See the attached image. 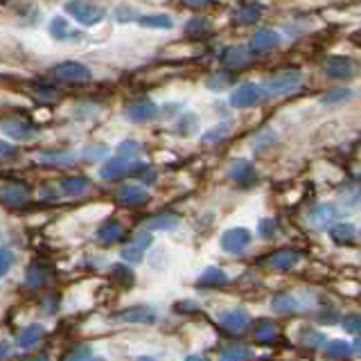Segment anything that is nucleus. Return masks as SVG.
I'll return each instance as SVG.
<instances>
[{
    "label": "nucleus",
    "mask_w": 361,
    "mask_h": 361,
    "mask_svg": "<svg viewBox=\"0 0 361 361\" xmlns=\"http://www.w3.org/2000/svg\"><path fill=\"white\" fill-rule=\"evenodd\" d=\"M124 116H127V120L131 122H149L158 116V106L154 104V102H135V104H129L127 109H124Z\"/></svg>",
    "instance_id": "ddd939ff"
},
{
    "label": "nucleus",
    "mask_w": 361,
    "mask_h": 361,
    "mask_svg": "<svg viewBox=\"0 0 361 361\" xmlns=\"http://www.w3.org/2000/svg\"><path fill=\"white\" fill-rule=\"evenodd\" d=\"M27 285L30 287H43L45 282H48V269L43 264H34L30 271H27Z\"/></svg>",
    "instance_id": "473e14b6"
},
{
    "label": "nucleus",
    "mask_w": 361,
    "mask_h": 361,
    "mask_svg": "<svg viewBox=\"0 0 361 361\" xmlns=\"http://www.w3.org/2000/svg\"><path fill=\"white\" fill-rule=\"evenodd\" d=\"M50 34L56 39V41H66V39H79L82 34L79 32H75V30H71V25H68V20L66 18H61V16H54L52 20H50Z\"/></svg>",
    "instance_id": "4be33fe9"
},
{
    "label": "nucleus",
    "mask_w": 361,
    "mask_h": 361,
    "mask_svg": "<svg viewBox=\"0 0 361 361\" xmlns=\"http://www.w3.org/2000/svg\"><path fill=\"white\" fill-rule=\"evenodd\" d=\"M210 30V23L208 18H192L188 25H185V32L188 34H203Z\"/></svg>",
    "instance_id": "e433bc0d"
},
{
    "label": "nucleus",
    "mask_w": 361,
    "mask_h": 361,
    "mask_svg": "<svg viewBox=\"0 0 361 361\" xmlns=\"http://www.w3.org/2000/svg\"><path fill=\"white\" fill-rule=\"evenodd\" d=\"M90 355V350L88 348H77V350H73V353H71V357H68L66 361H79V359H84V357H88Z\"/></svg>",
    "instance_id": "a19ab883"
},
{
    "label": "nucleus",
    "mask_w": 361,
    "mask_h": 361,
    "mask_svg": "<svg viewBox=\"0 0 361 361\" xmlns=\"http://www.w3.org/2000/svg\"><path fill=\"white\" fill-rule=\"evenodd\" d=\"M183 3L190 7H208V5H212V0H183Z\"/></svg>",
    "instance_id": "79ce46f5"
},
{
    "label": "nucleus",
    "mask_w": 361,
    "mask_h": 361,
    "mask_svg": "<svg viewBox=\"0 0 361 361\" xmlns=\"http://www.w3.org/2000/svg\"><path fill=\"white\" fill-rule=\"evenodd\" d=\"M228 174L233 180H240V183H248V180L255 178V167L248 161H235L228 169Z\"/></svg>",
    "instance_id": "bb28decb"
},
{
    "label": "nucleus",
    "mask_w": 361,
    "mask_h": 361,
    "mask_svg": "<svg viewBox=\"0 0 361 361\" xmlns=\"http://www.w3.org/2000/svg\"><path fill=\"white\" fill-rule=\"evenodd\" d=\"M226 282H228V276H226L221 269L210 267V269H206V271H203V274L199 276V282H197V285H199V287H221V285H226Z\"/></svg>",
    "instance_id": "393cba45"
},
{
    "label": "nucleus",
    "mask_w": 361,
    "mask_h": 361,
    "mask_svg": "<svg viewBox=\"0 0 361 361\" xmlns=\"http://www.w3.org/2000/svg\"><path fill=\"white\" fill-rule=\"evenodd\" d=\"M113 319L124 321V323H154L156 314L149 307H129V310H122L118 314H113Z\"/></svg>",
    "instance_id": "f3484780"
},
{
    "label": "nucleus",
    "mask_w": 361,
    "mask_h": 361,
    "mask_svg": "<svg viewBox=\"0 0 361 361\" xmlns=\"http://www.w3.org/2000/svg\"><path fill=\"white\" fill-rule=\"evenodd\" d=\"M79 361H104V359H99V357H93V355H88V357L79 359Z\"/></svg>",
    "instance_id": "a18cd8bd"
},
{
    "label": "nucleus",
    "mask_w": 361,
    "mask_h": 361,
    "mask_svg": "<svg viewBox=\"0 0 361 361\" xmlns=\"http://www.w3.org/2000/svg\"><path fill=\"white\" fill-rule=\"evenodd\" d=\"M140 172H147V165L135 161V158H129V156H116L111 158L109 163H104V167L99 169L102 178L106 180H116V178H122V176H133V174H140Z\"/></svg>",
    "instance_id": "f03ea898"
},
{
    "label": "nucleus",
    "mask_w": 361,
    "mask_h": 361,
    "mask_svg": "<svg viewBox=\"0 0 361 361\" xmlns=\"http://www.w3.org/2000/svg\"><path fill=\"white\" fill-rule=\"evenodd\" d=\"M66 11L71 14L77 23H82L84 27H93L99 25L106 16V9L93 3V0H68Z\"/></svg>",
    "instance_id": "f257e3e1"
},
{
    "label": "nucleus",
    "mask_w": 361,
    "mask_h": 361,
    "mask_svg": "<svg viewBox=\"0 0 361 361\" xmlns=\"http://www.w3.org/2000/svg\"><path fill=\"white\" fill-rule=\"evenodd\" d=\"M248 244H251V231L246 228H231L221 235V248L231 255L244 253Z\"/></svg>",
    "instance_id": "0eeeda50"
},
{
    "label": "nucleus",
    "mask_w": 361,
    "mask_h": 361,
    "mask_svg": "<svg viewBox=\"0 0 361 361\" xmlns=\"http://www.w3.org/2000/svg\"><path fill=\"white\" fill-rule=\"evenodd\" d=\"M280 45V34L271 30H259L255 32L251 41H248V56H264L269 52H274Z\"/></svg>",
    "instance_id": "423d86ee"
},
{
    "label": "nucleus",
    "mask_w": 361,
    "mask_h": 361,
    "mask_svg": "<svg viewBox=\"0 0 361 361\" xmlns=\"http://www.w3.org/2000/svg\"><path fill=\"white\" fill-rule=\"evenodd\" d=\"M253 332L259 343H274L278 338V325L274 321H259Z\"/></svg>",
    "instance_id": "cd10ccee"
},
{
    "label": "nucleus",
    "mask_w": 361,
    "mask_h": 361,
    "mask_svg": "<svg viewBox=\"0 0 361 361\" xmlns=\"http://www.w3.org/2000/svg\"><path fill=\"white\" fill-rule=\"evenodd\" d=\"M269 99V93L262 84H242L231 93V106L233 109H251L259 106Z\"/></svg>",
    "instance_id": "7ed1b4c3"
},
{
    "label": "nucleus",
    "mask_w": 361,
    "mask_h": 361,
    "mask_svg": "<svg viewBox=\"0 0 361 361\" xmlns=\"http://www.w3.org/2000/svg\"><path fill=\"white\" fill-rule=\"evenodd\" d=\"M298 262H300V253L291 251V248H287V251H276V253H271L264 259V264L269 269H276V271H289V269L296 267Z\"/></svg>",
    "instance_id": "4468645a"
},
{
    "label": "nucleus",
    "mask_w": 361,
    "mask_h": 361,
    "mask_svg": "<svg viewBox=\"0 0 361 361\" xmlns=\"http://www.w3.org/2000/svg\"><path fill=\"white\" fill-rule=\"evenodd\" d=\"M138 25L140 27H152V30H172L174 20H172V16H167V14H147V16L138 18Z\"/></svg>",
    "instance_id": "a878e982"
},
{
    "label": "nucleus",
    "mask_w": 361,
    "mask_h": 361,
    "mask_svg": "<svg viewBox=\"0 0 361 361\" xmlns=\"http://www.w3.org/2000/svg\"><path fill=\"white\" fill-rule=\"evenodd\" d=\"M43 336H45V327H43V325H39V323L23 327L20 334H18V348L27 350V348H32V345H37Z\"/></svg>",
    "instance_id": "6ab92c4d"
},
{
    "label": "nucleus",
    "mask_w": 361,
    "mask_h": 361,
    "mask_svg": "<svg viewBox=\"0 0 361 361\" xmlns=\"http://www.w3.org/2000/svg\"><path fill=\"white\" fill-rule=\"evenodd\" d=\"M325 73L334 79H350L355 75V61L350 56H327L325 59Z\"/></svg>",
    "instance_id": "9b49d317"
},
{
    "label": "nucleus",
    "mask_w": 361,
    "mask_h": 361,
    "mask_svg": "<svg viewBox=\"0 0 361 361\" xmlns=\"http://www.w3.org/2000/svg\"><path fill=\"white\" fill-rule=\"evenodd\" d=\"M350 97V90L341 88V90H332V93H325L323 102L325 104H334V102H345Z\"/></svg>",
    "instance_id": "4c0bfd02"
},
{
    "label": "nucleus",
    "mask_w": 361,
    "mask_h": 361,
    "mask_svg": "<svg viewBox=\"0 0 361 361\" xmlns=\"http://www.w3.org/2000/svg\"><path fill=\"white\" fill-rule=\"evenodd\" d=\"M118 201L127 208H138V206H145V203L149 201V192L140 185H124L118 192Z\"/></svg>",
    "instance_id": "f8f14e48"
},
{
    "label": "nucleus",
    "mask_w": 361,
    "mask_h": 361,
    "mask_svg": "<svg viewBox=\"0 0 361 361\" xmlns=\"http://www.w3.org/2000/svg\"><path fill=\"white\" fill-rule=\"evenodd\" d=\"M357 355V343L350 345L345 341H330L325 345V357L327 359H348Z\"/></svg>",
    "instance_id": "5701e85b"
},
{
    "label": "nucleus",
    "mask_w": 361,
    "mask_h": 361,
    "mask_svg": "<svg viewBox=\"0 0 361 361\" xmlns=\"http://www.w3.org/2000/svg\"><path fill=\"white\" fill-rule=\"evenodd\" d=\"M221 63L226 68H231V71H240V68H244L248 63V52L244 48H237V45H231V48H226L221 52Z\"/></svg>",
    "instance_id": "a211bd4d"
},
{
    "label": "nucleus",
    "mask_w": 361,
    "mask_h": 361,
    "mask_svg": "<svg viewBox=\"0 0 361 361\" xmlns=\"http://www.w3.org/2000/svg\"><path fill=\"white\" fill-rule=\"evenodd\" d=\"M39 161L48 163V165H68V163L75 161V154H71V152H43V154H39Z\"/></svg>",
    "instance_id": "7c9ffc66"
},
{
    "label": "nucleus",
    "mask_w": 361,
    "mask_h": 361,
    "mask_svg": "<svg viewBox=\"0 0 361 361\" xmlns=\"http://www.w3.org/2000/svg\"><path fill=\"white\" fill-rule=\"evenodd\" d=\"M90 188V180L86 176H68L61 180V190L68 197H82Z\"/></svg>",
    "instance_id": "412c9836"
},
{
    "label": "nucleus",
    "mask_w": 361,
    "mask_h": 361,
    "mask_svg": "<svg viewBox=\"0 0 361 361\" xmlns=\"http://www.w3.org/2000/svg\"><path fill=\"white\" fill-rule=\"evenodd\" d=\"M343 330L345 332H350V334H359V319H357V316H350V319H345L343 321Z\"/></svg>",
    "instance_id": "ea45409f"
},
{
    "label": "nucleus",
    "mask_w": 361,
    "mask_h": 361,
    "mask_svg": "<svg viewBox=\"0 0 361 361\" xmlns=\"http://www.w3.org/2000/svg\"><path fill=\"white\" fill-rule=\"evenodd\" d=\"M178 226V217L176 214H169V212H163V214H156L149 221L145 224V231H172Z\"/></svg>",
    "instance_id": "b1692460"
},
{
    "label": "nucleus",
    "mask_w": 361,
    "mask_h": 361,
    "mask_svg": "<svg viewBox=\"0 0 361 361\" xmlns=\"http://www.w3.org/2000/svg\"><path fill=\"white\" fill-rule=\"evenodd\" d=\"M50 77L59 84H84L90 79V71L79 61H63L50 68Z\"/></svg>",
    "instance_id": "20e7f679"
},
{
    "label": "nucleus",
    "mask_w": 361,
    "mask_h": 361,
    "mask_svg": "<svg viewBox=\"0 0 361 361\" xmlns=\"http://www.w3.org/2000/svg\"><path fill=\"white\" fill-rule=\"evenodd\" d=\"M264 14V5L257 3V0H248V3H242L233 11V23L235 25H253Z\"/></svg>",
    "instance_id": "1a4fd4ad"
},
{
    "label": "nucleus",
    "mask_w": 361,
    "mask_h": 361,
    "mask_svg": "<svg viewBox=\"0 0 361 361\" xmlns=\"http://www.w3.org/2000/svg\"><path fill=\"white\" fill-rule=\"evenodd\" d=\"M330 237L336 244H350L355 242V228L350 224H336L330 228Z\"/></svg>",
    "instance_id": "c85d7f7f"
},
{
    "label": "nucleus",
    "mask_w": 361,
    "mask_h": 361,
    "mask_svg": "<svg viewBox=\"0 0 361 361\" xmlns=\"http://www.w3.org/2000/svg\"><path fill=\"white\" fill-rule=\"evenodd\" d=\"M185 361H208V357H203V355H190V357H185Z\"/></svg>",
    "instance_id": "c03bdc74"
},
{
    "label": "nucleus",
    "mask_w": 361,
    "mask_h": 361,
    "mask_svg": "<svg viewBox=\"0 0 361 361\" xmlns=\"http://www.w3.org/2000/svg\"><path fill=\"white\" fill-rule=\"evenodd\" d=\"M259 235H262V237H274L276 235V221L274 219H262V221H259Z\"/></svg>",
    "instance_id": "58836bf2"
},
{
    "label": "nucleus",
    "mask_w": 361,
    "mask_h": 361,
    "mask_svg": "<svg viewBox=\"0 0 361 361\" xmlns=\"http://www.w3.org/2000/svg\"><path fill=\"white\" fill-rule=\"evenodd\" d=\"M231 75L228 73H214L212 77H208V82H206V86L210 88V90H224L226 86H231Z\"/></svg>",
    "instance_id": "72a5a7b5"
},
{
    "label": "nucleus",
    "mask_w": 361,
    "mask_h": 361,
    "mask_svg": "<svg viewBox=\"0 0 361 361\" xmlns=\"http://www.w3.org/2000/svg\"><path fill=\"white\" fill-rule=\"evenodd\" d=\"M14 262H16L14 251H11V248H0V276H5L7 271L14 267Z\"/></svg>",
    "instance_id": "c9c22d12"
},
{
    "label": "nucleus",
    "mask_w": 361,
    "mask_h": 361,
    "mask_svg": "<svg viewBox=\"0 0 361 361\" xmlns=\"http://www.w3.org/2000/svg\"><path fill=\"white\" fill-rule=\"evenodd\" d=\"M138 361H156V359H152V357H140Z\"/></svg>",
    "instance_id": "09e8293b"
},
{
    "label": "nucleus",
    "mask_w": 361,
    "mask_h": 361,
    "mask_svg": "<svg viewBox=\"0 0 361 361\" xmlns=\"http://www.w3.org/2000/svg\"><path fill=\"white\" fill-rule=\"evenodd\" d=\"M30 188L23 183H7L0 188V201L9 208H20L30 201Z\"/></svg>",
    "instance_id": "6e6552de"
},
{
    "label": "nucleus",
    "mask_w": 361,
    "mask_h": 361,
    "mask_svg": "<svg viewBox=\"0 0 361 361\" xmlns=\"http://www.w3.org/2000/svg\"><path fill=\"white\" fill-rule=\"evenodd\" d=\"M217 323L231 332H242L248 325V314L244 310H226L217 316Z\"/></svg>",
    "instance_id": "2eb2a0df"
},
{
    "label": "nucleus",
    "mask_w": 361,
    "mask_h": 361,
    "mask_svg": "<svg viewBox=\"0 0 361 361\" xmlns=\"http://www.w3.org/2000/svg\"><path fill=\"white\" fill-rule=\"evenodd\" d=\"M302 86V75L298 71H287V73H280V75H274L264 84L269 97L276 95V97H282V95H289V93H296V90Z\"/></svg>",
    "instance_id": "39448f33"
},
{
    "label": "nucleus",
    "mask_w": 361,
    "mask_h": 361,
    "mask_svg": "<svg viewBox=\"0 0 361 361\" xmlns=\"http://www.w3.org/2000/svg\"><path fill=\"white\" fill-rule=\"evenodd\" d=\"M131 16H135L133 9H124V7L118 9V18H131Z\"/></svg>",
    "instance_id": "37998d69"
},
{
    "label": "nucleus",
    "mask_w": 361,
    "mask_h": 361,
    "mask_svg": "<svg viewBox=\"0 0 361 361\" xmlns=\"http://www.w3.org/2000/svg\"><path fill=\"white\" fill-rule=\"evenodd\" d=\"M271 307L280 314H287V312L296 310V300H293L291 296H278V298H274V302H271Z\"/></svg>",
    "instance_id": "f704fd0d"
},
{
    "label": "nucleus",
    "mask_w": 361,
    "mask_h": 361,
    "mask_svg": "<svg viewBox=\"0 0 361 361\" xmlns=\"http://www.w3.org/2000/svg\"><path fill=\"white\" fill-rule=\"evenodd\" d=\"M27 361H50L48 357H34V359H27Z\"/></svg>",
    "instance_id": "de8ad7c7"
},
{
    "label": "nucleus",
    "mask_w": 361,
    "mask_h": 361,
    "mask_svg": "<svg viewBox=\"0 0 361 361\" xmlns=\"http://www.w3.org/2000/svg\"><path fill=\"white\" fill-rule=\"evenodd\" d=\"M7 355V343H0V357Z\"/></svg>",
    "instance_id": "49530a36"
},
{
    "label": "nucleus",
    "mask_w": 361,
    "mask_h": 361,
    "mask_svg": "<svg viewBox=\"0 0 361 361\" xmlns=\"http://www.w3.org/2000/svg\"><path fill=\"white\" fill-rule=\"evenodd\" d=\"M149 244H152V237L147 235V233H140L127 248H122V257L127 259L129 264L140 262L142 255L147 253V248H149Z\"/></svg>",
    "instance_id": "dca6fc26"
},
{
    "label": "nucleus",
    "mask_w": 361,
    "mask_h": 361,
    "mask_svg": "<svg viewBox=\"0 0 361 361\" xmlns=\"http://www.w3.org/2000/svg\"><path fill=\"white\" fill-rule=\"evenodd\" d=\"M122 235H124V228H122V224L116 219H109L97 228V240L104 242V244H113V242L122 240Z\"/></svg>",
    "instance_id": "aec40b11"
},
{
    "label": "nucleus",
    "mask_w": 361,
    "mask_h": 361,
    "mask_svg": "<svg viewBox=\"0 0 361 361\" xmlns=\"http://www.w3.org/2000/svg\"><path fill=\"white\" fill-rule=\"evenodd\" d=\"M253 355L248 348L242 345H233V348H226L219 353V361H248Z\"/></svg>",
    "instance_id": "2f4dec72"
},
{
    "label": "nucleus",
    "mask_w": 361,
    "mask_h": 361,
    "mask_svg": "<svg viewBox=\"0 0 361 361\" xmlns=\"http://www.w3.org/2000/svg\"><path fill=\"white\" fill-rule=\"evenodd\" d=\"M109 276L116 280V282H120V285H124V287H131L133 280H135L133 271L127 264H113L111 271H109Z\"/></svg>",
    "instance_id": "c756f323"
},
{
    "label": "nucleus",
    "mask_w": 361,
    "mask_h": 361,
    "mask_svg": "<svg viewBox=\"0 0 361 361\" xmlns=\"http://www.w3.org/2000/svg\"><path fill=\"white\" fill-rule=\"evenodd\" d=\"M0 129H3L5 135H9V138L14 140H32L34 135H37V127L25 120H3L0 122Z\"/></svg>",
    "instance_id": "9d476101"
}]
</instances>
